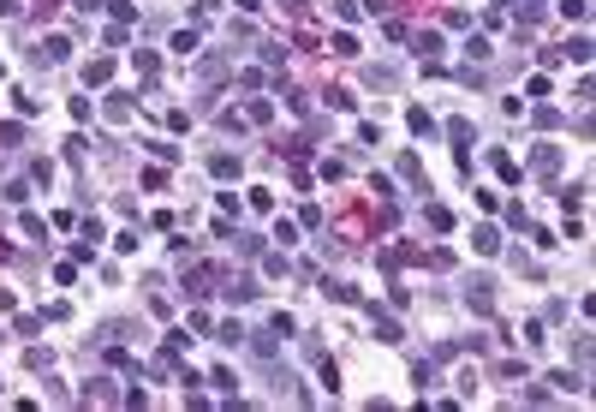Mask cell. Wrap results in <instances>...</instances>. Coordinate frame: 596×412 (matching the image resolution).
Returning <instances> with one entry per match:
<instances>
[{
  "instance_id": "obj_1",
  "label": "cell",
  "mask_w": 596,
  "mask_h": 412,
  "mask_svg": "<svg viewBox=\"0 0 596 412\" xmlns=\"http://www.w3.org/2000/svg\"><path fill=\"white\" fill-rule=\"evenodd\" d=\"M531 174H543V179L560 174V150H555V144H537V150H531Z\"/></svg>"
},
{
  "instance_id": "obj_2",
  "label": "cell",
  "mask_w": 596,
  "mask_h": 412,
  "mask_svg": "<svg viewBox=\"0 0 596 412\" xmlns=\"http://www.w3.org/2000/svg\"><path fill=\"white\" fill-rule=\"evenodd\" d=\"M495 6H507V12H513V19H519V30H525V24H537V19H543V0H495Z\"/></svg>"
},
{
  "instance_id": "obj_3",
  "label": "cell",
  "mask_w": 596,
  "mask_h": 412,
  "mask_svg": "<svg viewBox=\"0 0 596 412\" xmlns=\"http://www.w3.org/2000/svg\"><path fill=\"white\" fill-rule=\"evenodd\" d=\"M447 138H453V150L466 156V150H471V138H477V126L466 120V114H453V120H447Z\"/></svg>"
},
{
  "instance_id": "obj_4",
  "label": "cell",
  "mask_w": 596,
  "mask_h": 412,
  "mask_svg": "<svg viewBox=\"0 0 596 412\" xmlns=\"http://www.w3.org/2000/svg\"><path fill=\"white\" fill-rule=\"evenodd\" d=\"M209 281H227V275H215V269H191V275H185V299H203V293H215Z\"/></svg>"
},
{
  "instance_id": "obj_5",
  "label": "cell",
  "mask_w": 596,
  "mask_h": 412,
  "mask_svg": "<svg viewBox=\"0 0 596 412\" xmlns=\"http://www.w3.org/2000/svg\"><path fill=\"white\" fill-rule=\"evenodd\" d=\"M466 305L477 311V317H489V311H495V293H489V281H471V293H466Z\"/></svg>"
},
{
  "instance_id": "obj_6",
  "label": "cell",
  "mask_w": 596,
  "mask_h": 412,
  "mask_svg": "<svg viewBox=\"0 0 596 412\" xmlns=\"http://www.w3.org/2000/svg\"><path fill=\"white\" fill-rule=\"evenodd\" d=\"M197 78H203V84H221V78H227V60L221 54H203V60H197Z\"/></svg>"
},
{
  "instance_id": "obj_7",
  "label": "cell",
  "mask_w": 596,
  "mask_h": 412,
  "mask_svg": "<svg viewBox=\"0 0 596 412\" xmlns=\"http://www.w3.org/2000/svg\"><path fill=\"white\" fill-rule=\"evenodd\" d=\"M370 317H376V341H388V347H394V341H406V335H400V323L382 317V305H370Z\"/></svg>"
},
{
  "instance_id": "obj_8",
  "label": "cell",
  "mask_w": 596,
  "mask_h": 412,
  "mask_svg": "<svg viewBox=\"0 0 596 412\" xmlns=\"http://www.w3.org/2000/svg\"><path fill=\"white\" fill-rule=\"evenodd\" d=\"M221 293H227L233 305H251V299H257V281H245V275H233V281H227Z\"/></svg>"
},
{
  "instance_id": "obj_9",
  "label": "cell",
  "mask_w": 596,
  "mask_h": 412,
  "mask_svg": "<svg viewBox=\"0 0 596 412\" xmlns=\"http://www.w3.org/2000/svg\"><path fill=\"white\" fill-rule=\"evenodd\" d=\"M131 60H138V78H143V84H149V78L161 72V54H155V48H138V54H131Z\"/></svg>"
},
{
  "instance_id": "obj_10",
  "label": "cell",
  "mask_w": 596,
  "mask_h": 412,
  "mask_svg": "<svg viewBox=\"0 0 596 412\" xmlns=\"http://www.w3.org/2000/svg\"><path fill=\"white\" fill-rule=\"evenodd\" d=\"M66 54H72V42H66V36H48V42L36 48V60H66Z\"/></svg>"
},
{
  "instance_id": "obj_11",
  "label": "cell",
  "mask_w": 596,
  "mask_h": 412,
  "mask_svg": "<svg viewBox=\"0 0 596 412\" xmlns=\"http://www.w3.org/2000/svg\"><path fill=\"white\" fill-rule=\"evenodd\" d=\"M0 150H24V126H19V120L0 126Z\"/></svg>"
},
{
  "instance_id": "obj_12",
  "label": "cell",
  "mask_w": 596,
  "mask_h": 412,
  "mask_svg": "<svg viewBox=\"0 0 596 412\" xmlns=\"http://www.w3.org/2000/svg\"><path fill=\"white\" fill-rule=\"evenodd\" d=\"M495 174H501L507 186H519V179H525V174H519V161H513V156H501V150H495Z\"/></svg>"
},
{
  "instance_id": "obj_13",
  "label": "cell",
  "mask_w": 596,
  "mask_h": 412,
  "mask_svg": "<svg viewBox=\"0 0 596 412\" xmlns=\"http://www.w3.org/2000/svg\"><path fill=\"white\" fill-rule=\"evenodd\" d=\"M108 78H113V60H90L84 66V84H108Z\"/></svg>"
},
{
  "instance_id": "obj_14",
  "label": "cell",
  "mask_w": 596,
  "mask_h": 412,
  "mask_svg": "<svg viewBox=\"0 0 596 412\" xmlns=\"http://www.w3.org/2000/svg\"><path fill=\"white\" fill-rule=\"evenodd\" d=\"M209 174H215V179H233V174H239V156H227V150H221V156L209 161Z\"/></svg>"
},
{
  "instance_id": "obj_15",
  "label": "cell",
  "mask_w": 596,
  "mask_h": 412,
  "mask_svg": "<svg viewBox=\"0 0 596 412\" xmlns=\"http://www.w3.org/2000/svg\"><path fill=\"white\" fill-rule=\"evenodd\" d=\"M84 401H90V406H96V401H102V406H108V401H120V394H113V383H102V376H96V383L84 388Z\"/></svg>"
},
{
  "instance_id": "obj_16",
  "label": "cell",
  "mask_w": 596,
  "mask_h": 412,
  "mask_svg": "<svg viewBox=\"0 0 596 412\" xmlns=\"http://www.w3.org/2000/svg\"><path fill=\"white\" fill-rule=\"evenodd\" d=\"M411 131H418V138H436V120H429V108H411Z\"/></svg>"
},
{
  "instance_id": "obj_17",
  "label": "cell",
  "mask_w": 596,
  "mask_h": 412,
  "mask_svg": "<svg viewBox=\"0 0 596 412\" xmlns=\"http://www.w3.org/2000/svg\"><path fill=\"white\" fill-rule=\"evenodd\" d=\"M245 120H251V126H269L274 120V102H251V108H245Z\"/></svg>"
},
{
  "instance_id": "obj_18",
  "label": "cell",
  "mask_w": 596,
  "mask_h": 412,
  "mask_svg": "<svg viewBox=\"0 0 596 412\" xmlns=\"http://www.w3.org/2000/svg\"><path fill=\"white\" fill-rule=\"evenodd\" d=\"M322 293H328V299H340V305H358V287H346V281H328Z\"/></svg>"
},
{
  "instance_id": "obj_19",
  "label": "cell",
  "mask_w": 596,
  "mask_h": 412,
  "mask_svg": "<svg viewBox=\"0 0 596 412\" xmlns=\"http://www.w3.org/2000/svg\"><path fill=\"white\" fill-rule=\"evenodd\" d=\"M477 251L495 257V251H501V233H495V227H477Z\"/></svg>"
},
{
  "instance_id": "obj_20",
  "label": "cell",
  "mask_w": 596,
  "mask_h": 412,
  "mask_svg": "<svg viewBox=\"0 0 596 412\" xmlns=\"http://www.w3.org/2000/svg\"><path fill=\"white\" fill-rule=\"evenodd\" d=\"M215 341H221V347H239L245 328H239V323H221V328H215Z\"/></svg>"
},
{
  "instance_id": "obj_21",
  "label": "cell",
  "mask_w": 596,
  "mask_h": 412,
  "mask_svg": "<svg viewBox=\"0 0 596 412\" xmlns=\"http://www.w3.org/2000/svg\"><path fill=\"white\" fill-rule=\"evenodd\" d=\"M429 227H436V233H447V227H453V209H441V204H429Z\"/></svg>"
},
{
  "instance_id": "obj_22",
  "label": "cell",
  "mask_w": 596,
  "mask_h": 412,
  "mask_svg": "<svg viewBox=\"0 0 596 412\" xmlns=\"http://www.w3.org/2000/svg\"><path fill=\"white\" fill-rule=\"evenodd\" d=\"M0 197H6V204H24L30 186H24V179H6V186H0Z\"/></svg>"
},
{
  "instance_id": "obj_23",
  "label": "cell",
  "mask_w": 596,
  "mask_h": 412,
  "mask_svg": "<svg viewBox=\"0 0 596 412\" xmlns=\"http://www.w3.org/2000/svg\"><path fill=\"white\" fill-rule=\"evenodd\" d=\"M418 54H423V60L441 54V36H436V30H423V36H418Z\"/></svg>"
},
{
  "instance_id": "obj_24",
  "label": "cell",
  "mask_w": 596,
  "mask_h": 412,
  "mask_svg": "<svg viewBox=\"0 0 596 412\" xmlns=\"http://www.w3.org/2000/svg\"><path fill=\"white\" fill-rule=\"evenodd\" d=\"M400 179H411V186H418V179H423V161H418V156H400Z\"/></svg>"
},
{
  "instance_id": "obj_25",
  "label": "cell",
  "mask_w": 596,
  "mask_h": 412,
  "mask_svg": "<svg viewBox=\"0 0 596 412\" xmlns=\"http://www.w3.org/2000/svg\"><path fill=\"white\" fill-rule=\"evenodd\" d=\"M328 48H334L340 60H358V36H334V42H328Z\"/></svg>"
},
{
  "instance_id": "obj_26",
  "label": "cell",
  "mask_w": 596,
  "mask_h": 412,
  "mask_svg": "<svg viewBox=\"0 0 596 412\" xmlns=\"http://www.w3.org/2000/svg\"><path fill=\"white\" fill-rule=\"evenodd\" d=\"M549 383H555L560 394H578V388H585V383H578V376H572V371H560V376H549Z\"/></svg>"
},
{
  "instance_id": "obj_27",
  "label": "cell",
  "mask_w": 596,
  "mask_h": 412,
  "mask_svg": "<svg viewBox=\"0 0 596 412\" xmlns=\"http://www.w3.org/2000/svg\"><path fill=\"white\" fill-rule=\"evenodd\" d=\"M251 353L257 358H274V335H251Z\"/></svg>"
},
{
  "instance_id": "obj_28",
  "label": "cell",
  "mask_w": 596,
  "mask_h": 412,
  "mask_svg": "<svg viewBox=\"0 0 596 412\" xmlns=\"http://www.w3.org/2000/svg\"><path fill=\"white\" fill-rule=\"evenodd\" d=\"M0 19H19V0H0Z\"/></svg>"
},
{
  "instance_id": "obj_29",
  "label": "cell",
  "mask_w": 596,
  "mask_h": 412,
  "mask_svg": "<svg viewBox=\"0 0 596 412\" xmlns=\"http://www.w3.org/2000/svg\"><path fill=\"white\" fill-rule=\"evenodd\" d=\"M72 6H84V12H96V6H102V0H72Z\"/></svg>"
},
{
  "instance_id": "obj_30",
  "label": "cell",
  "mask_w": 596,
  "mask_h": 412,
  "mask_svg": "<svg viewBox=\"0 0 596 412\" xmlns=\"http://www.w3.org/2000/svg\"><path fill=\"white\" fill-rule=\"evenodd\" d=\"M0 263H12V245H6V239H0Z\"/></svg>"
}]
</instances>
